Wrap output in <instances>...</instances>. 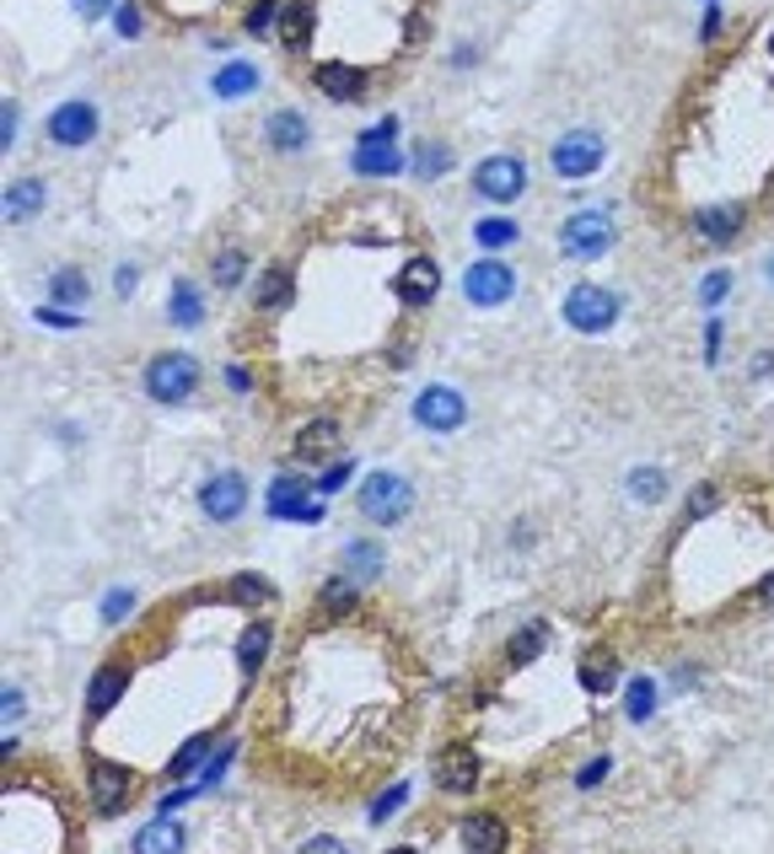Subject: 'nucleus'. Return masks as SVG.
I'll return each mask as SVG.
<instances>
[{"label": "nucleus", "mask_w": 774, "mask_h": 854, "mask_svg": "<svg viewBox=\"0 0 774 854\" xmlns=\"http://www.w3.org/2000/svg\"><path fill=\"white\" fill-rule=\"evenodd\" d=\"M435 785L447 795H468L479 785V758H473V747H447L441 758H435Z\"/></svg>", "instance_id": "2eb2a0df"}, {"label": "nucleus", "mask_w": 774, "mask_h": 854, "mask_svg": "<svg viewBox=\"0 0 774 854\" xmlns=\"http://www.w3.org/2000/svg\"><path fill=\"white\" fill-rule=\"evenodd\" d=\"M243 505H248V479L243 473H210L205 484H199V511L210 521H237L243 517Z\"/></svg>", "instance_id": "9b49d317"}, {"label": "nucleus", "mask_w": 774, "mask_h": 854, "mask_svg": "<svg viewBox=\"0 0 774 854\" xmlns=\"http://www.w3.org/2000/svg\"><path fill=\"white\" fill-rule=\"evenodd\" d=\"M559 247H565V258H576V264L602 258V253L614 247V215H608V210L565 215V226H559Z\"/></svg>", "instance_id": "7ed1b4c3"}, {"label": "nucleus", "mask_w": 774, "mask_h": 854, "mask_svg": "<svg viewBox=\"0 0 774 854\" xmlns=\"http://www.w3.org/2000/svg\"><path fill=\"white\" fill-rule=\"evenodd\" d=\"M743 205H705V210L694 215V232L699 237H711V243H732L737 232H743Z\"/></svg>", "instance_id": "a211bd4d"}, {"label": "nucleus", "mask_w": 774, "mask_h": 854, "mask_svg": "<svg viewBox=\"0 0 774 854\" xmlns=\"http://www.w3.org/2000/svg\"><path fill=\"white\" fill-rule=\"evenodd\" d=\"M129 608H135V591H125V586H114V591L102 597V618H108V624H125Z\"/></svg>", "instance_id": "4c0bfd02"}, {"label": "nucleus", "mask_w": 774, "mask_h": 854, "mask_svg": "<svg viewBox=\"0 0 774 854\" xmlns=\"http://www.w3.org/2000/svg\"><path fill=\"white\" fill-rule=\"evenodd\" d=\"M270 517L275 521H317L323 511L307 500V484H302L296 473H280L275 484H270Z\"/></svg>", "instance_id": "ddd939ff"}, {"label": "nucleus", "mask_w": 774, "mask_h": 854, "mask_svg": "<svg viewBox=\"0 0 774 854\" xmlns=\"http://www.w3.org/2000/svg\"><path fill=\"white\" fill-rule=\"evenodd\" d=\"M447 161H452V151H447L441 140H420V151H414L420 178H441V173H447Z\"/></svg>", "instance_id": "2f4dec72"}, {"label": "nucleus", "mask_w": 774, "mask_h": 854, "mask_svg": "<svg viewBox=\"0 0 774 854\" xmlns=\"http://www.w3.org/2000/svg\"><path fill=\"white\" fill-rule=\"evenodd\" d=\"M538 650H543V629L532 624V629H527L522 640H511V667H522V661H532Z\"/></svg>", "instance_id": "ea45409f"}, {"label": "nucleus", "mask_w": 774, "mask_h": 854, "mask_svg": "<svg viewBox=\"0 0 774 854\" xmlns=\"http://www.w3.org/2000/svg\"><path fill=\"white\" fill-rule=\"evenodd\" d=\"M243 269H248V258H243L237 247H226V253L216 258V285H221V291H232V285L243 279Z\"/></svg>", "instance_id": "e433bc0d"}, {"label": "nucleus", "mask_w": 774, "mask_h": 854, "mask_svg": "<svg viewBox=\"0 0 774 854\" xmlns=\"http://www.w3.org/2000/svg\"><path fill=\"white\" fill-rule=\"evenodd\" d=\"M253 296H258V306H285L291 302V279L285 275H258Z\"/></svg>", "instance_id": "c9c22d12"}, {"label": "nucleus", "mask_w": 774, "mask_h": 854, "mask_svg": "<svg viewBox=\"0 0 774 854\" xmlns=\"http://www.w3.org/2000/svg\"><path fill=\"white\" fill-rule=\"evenodd\" d=\"M270 146L275 151H307V140H312V124H307V114H296V108H280V114H270Z\"/></svg>", "instance_id": "f3484780"}, {"label": "nucleus", "mask_w": 774, "mask_h": 854, "mask_svg": "<svg viewBox=\"0 0 774 854\" xmlns=\"http://www.w3.org/2000/svg\"><path fill=\"white\" fill-rule=\"evenodd\" d=\"M178 844H184V833H178V823H173V817H161L156 827H146V833L135 838V850H140V854H151V850H178Z\"/></svg>", "instance_id": "c756f323"}, {"label": "nucleus", "mask_w": 774, "mask_h": 854, "mask_svg": "<svg viewBox=\"0 0 774 854\" xmlns=\"http://www.w3.org/2000/svg\"><path fill=\"white\" fill-rule=\"evenodd\" d=\"M726 291H732V275L721 269V275H711L705 285H699V302H705V306H721V302H726Z\"/></svg>", "instance_id": "a19ab883"}, {"label": "nucleus", "mask_w": 774, "mask_h": 854, "mask_svg": "<svg viewBox=\"0 0 774 854\" xmlns=\"http://www.w3.org/2000/svg\"><path fill=\"white\" fill-rule=\"evenodd\" d=\"M393 291H399V302L409 306H425L435 302V291H441V269H435V258H409L393 279Z\"/></svg>", "instance_id": "4468645a"}, {"label": "nucleus", "mask_w": 774, "mask_h": 854, "mask_svg": "<svg viewBox=\"0 0 774 854\" xmlns=\"http://www.w3.org/2000/svg\"><path fill=\"white\" fill-rule=\"evenodd\" d=\"M463 844L468 850H506V823L496 812H473V817H463Z\"/></svg>", "instance_id": "b1692460"}, {"label": "nucleus", "mask_w": 774, "mask_h": 854, "mask_svg": "<svg viewBox=\"0 0 774 854\" xmlns=\"http://www.w3.org/2000/svg\"><path fill=\"white\" fill-rule=\"evenodd\" d=\"M129 688V671L125 667H108V671H97L92 677V694H87V715H108L114 704H119V694Z\"/></svg>", "instance_id": "5701e85b"}, {"label": "nucleus", "mask_w": 774, "mask_h": 854, "mask_svg": "<svg viewBox=\"0 0 774 854\" xmlns=\"http://www.w3.org/2000/svg\"><path fill=\"white\" fill-rule=\"evenodd\" d=\"M656 715V683L650 677H635L629 683V720H650Z\"/></svg>", "instance_id": "72a5a7b5"}, {"label": "nucleus", "mask_w": 774, "mask_h": 854, "mask_svg": "<svg viewBox=\"0 0 774 854\" xmlns=\"http://www.w3.org/2000/svg\"><path fill=\"white\" fill-rule=\"evenodd\" d=\"M167 323H178V328H199L205 323V302H199V285L194 279H178L167 291Z\"/></svg>", "instance_id": "412c9836"}, {"label": "nucleus", "mask_w": 774, "mask_h": 854, "mask_svg": "<svg viewBox=\"0 0 774 854\" xmlns=\"http://www.w3.org/2000/svg\"><path fill=\"white\" fill-rule=\"evenodd\" d=\"M87 296H92V285H87V269H55L49 275V302H60V306H87Z\"/></svg>", "instance_id": "393cba45"}, {"label": "nucleus", "mask_w": 774, "mask_h": 854, "mask_svg": "<svg viewBox=\"0 0 774 854\" xmlns=\"http://www.w3.org/2000/svg\"><path fill=\"white\" fill-rule=\"evenodd\" d=\"M253 87H258V65H248V60H232L216 81H210V92L226 97V102H232V97H248Z\"/></svg>", "instance_id": "a878e982"}, {"label": "nucleus", "mask_w": 774, "mask_h": 854, "mask_svg": "<svg viewBox=\"0 0 774 854\" xmlns=\"http://www.w3.org/2000/svg\"><path fill=\"white\" fill-rule=\"evenodd\" d=\"M608 768H614V763H608V758H591L587 768H581V774H576V785H581V791H591V785H597V779H602V774H608Z\"/></svg>", "instance_id": "a18cd8bd"}, {"label": "nucleus", "mask_w": 774, "mask_h": 854, "mask_svg": "<svg viewBox=\"0 0 774 854\" xmlns=\"http://www.w3.org/2000/svg\"><path fill=\"white\" fill-rule=\"evenodd\" d=\"M264 650H270V624H253L248 635H243V671H258V661H264Z\"/></svg>", "instance_id": "f704fd0d"}, {"label": "nucleus", "mask_w": 774, "mask_h": 854, "mask_svg": "<svg viewBox=\"0 0 774 854\" xmlns=\"http://www.w3.org/2000/svg\"><path fill=\"white\" fill-rule=\"evenodd\" d=\"M70 6H76L81 17H102V11H108V0H70Z\"/></svg>", "instance_id": "de8ad7c7"}, {"label": "nucleus", "mask_w": 774, "mask_h": 854, "mask_svg": "<svg viewBox=\"0 0 774 854\" xmlns=\"http://www.w3.org/2000/svg\"><path fill=\"white\" fill-rule=\"evenodd\" d=\"M340 559H344V576L361 586V580H376V576H382V559H388V553L376 549L372 538H350Z\"/></svg>", "instance_id": "aec40b11"}, {"label": "nucleus", "mask_w": 774, "mask_h": 854, "mask_svg": "<svg viewBox=\"0 0 774 854\" xmlns=\"http://www.w3.org/2000/svg\"><path fill=\"white\" fill-rule=\"evenodd\" d=\"M114 28H119V38H135V32H140V6H119Z\"/></svg>", "instance_id": "c03bdc74"}, {"label": "nucleus", "mask_w": 774, "mask_h": 854, "mask_svg": "<svg viewBox=\"0 0 774 854\" xmlns=\"http://www.w3.org/2000/svg\"><path fill=\"white\" fill-rule=\"evenodd\" d=\"M473 194L490 205H517L527 194V161L522 156H484L473 167Z\"/></svg>", "instance_id": "39448f33"}, {"label": "nucleus", "mask_w": 774, "mask_h": 854, "mask_svg": "<svg viewBox=\"0 0 774 854\" xmlns=\"http://www.w3.org/2000/svg\"><path fill=\"white\" fill-rule=\"evenodd\" d=\"M414 511V484L403 479V473H372L366 484H361V517L372 521V527H399L403 517Z\"/></svg>", "instance_id": "f03ea898"}, {"label": "nucleus", "mask_w": 774, "mask_h": 854, "mask_svg": "<svg viewBox=\"0 0 774 854\" xmlns=\"http://www.w3.org/2000/svg\"><path fill=\"white\" fill-rule=\"evenodd\" d=\"M602 156H608L602 129H565L555 146H549V167H555V178H565V184H581V178H591L602 167Z\"/></svg>", "instance_id": "f257e3e1"}, {"label": "nucleus", "mask_w": 774, "mask_h": 854, "mask_svg": "<svg viewBox=\"0 0 774 854\" xmlns=\"http://www.w3.org/2000/svg\"><path fill=\"white\" fill-rule=\"evenodd\" d=\"M87 779H92L97 817H114L129 795H135V774H129L125 763H92V774H87Z\"/></svg>", "instance_id": "f8f14e48"}, {"label": "nucleus", "mask_w": 774, "mask_h": 854, "mask_svg": "<svg viewBox=\"0 0 774 854\" xmlns=\"http://www.w3.org/2000/svg\"><path fill=\"white\" fill-rule=\"evenodd\" d=\"M662 494H667V479H662V473H656V468H635V473H629V500H662Z\"/></svg>", "instance_id": "473e14b6"}, {"label": "nucleus", "mask_w": 774, "mask_h": 854, "mask_svg": "<svg viewBox=\"0 0 774 854\" xmlns=\"http://www.w3.org/2000/svg\"><path fill=\"white\" fill-rule=\"evenodd\" d=\"M226 597H232V602H243V608H258V602H270V597H275V586H270L264 576H237L232 586H226Z\"/></svg>", "instance_id": "c85d7f7f"}, {"label": "nucleus", "mask_w": 774, "mask_h": 854, "mask_svg": "<svg viewBox=\"0 0 774 854\" xmlns=\"http://www.w3.org/2000/svg\"><path fill=\"white\" fill-rule=\"evenodd\" d=\"M758 597H764V602H774V576L764 580V586H758Z\"/></svg>", "instance_id": "8fccbe9b"}, {"label": "nucleus", "mask_w": 774, "mask_h": 854, "mask_svg": "<svg viewBox=\"0 0 774 854\" xmlns=\"http://www.w3.org/2000/svg\"><path fill=\"white\" fill-rule=\"evenodd\" d=\"M194 387H199V361L194 355H156L151 366H146V393L156 397V403H188L194 397Z\"/></svg>", "instance_id": "20e7f679"}, {"label": "nucleus", "mask_w": 774, "mask_h": 854, "mask_svg": "<svg viewBox=\"0 0 774 854\" xmlns=\"http://www.w3.org/2000/svg\"><path fill=\"white\" fill-rule=\"evenodd\" d=\"M399 119H382L372 129H361V140H355V173L361 178H388V173H399Z\"/></svg>", "instance_id": "1a4fd4ad"}, {"label": "nucleus", "mask_w": 774, "mask_h": 854, "mask_svg": "<svg viewBox=\"0 0 774 854\" xmlns=\"http://www.w3.org/2000/svg\"><path fill=\"white\" fill-rule=\"evenodd\" d=\"M399 806H403V785H393V791H388V795H382V801L372 806V823H388Z\"/></svg>", "instance_id": "37998d69"}, {"label": "nucleus", "mask_w": 774, "mask_h": 854, "mask_svg": "<svg viewBox=\"0 0 774 854\" xmlns=\"http://www.w3.org/2000/svg\"><path fill=\"white\" fill-rule=\"evenodd\" d=\"M340 435H344V430L334 425V420H312V425L296 435V458H302V462H323L334 446H340Z\"/></svg>", "instance_id": "4be33fe9"}, {"label": "nucleus", "mask_w": 774, "mask_h": 854, "mask_svg": "<svg viewBox=\"0 0 774 854\" xmlns=\"http://www.w3.org/2000/svg\"><path fill=\"white\" fill-rule=\"evenodd\" d=\"M463 420H468V397L458 387H447V382L420 387V397H414V425L420 430L452 435V430H463Z\"/></svg>", "instance_id": "423d86ee"}, {"label": "nucleus", "mask_w": 774, "mask_h": 854, "mask_svg": "<svg viewBox=\"0 0 774 854\" xmlns=\"http://www.w3.org/2000/svg\"><path fill=\"white\" fill-rule=\"evenodd\" d=\"M463 296L473 306H506L517 296V269L506 258H473L463 269Z\"/></svg>", "instance_id": "6e6552de"}, {"label": "nucleus", "mask_w": 774, "mask_h": 854, "mask_svg": "<svg viewBox=\"0 0 774 854\" xmlns=\"http://www.w3.org/2000/svg\"><path fill=\"white\" fill-rule=\"evenodd\" d=\"M22 715V694L17 688H6V720H17Z\"/></svg>", "instance_id": "09e8293b"}, {"label": "nucleus", "mask_w": 774, "mask_h": 854, "mask_svg": "<svg viewBox=\"0 0 774 854\" xmlns=\"http://www.w3.org/2000/svg\"><path fill=\"white\" fill-rule=\"evenodd\" d=\"M43 205H49L43 178H17V184L6 188V199H0V210H6L11 226H22V220H32V215H43Z\"/></svg>", "instance_id": "dca6fc26"}, {"label": "nucleus", "mask_w": 774, "mask_h": 854, "mask_svg": "<svg viewBox=\"0 0 774 854\" xmlns=\"http://www.w3.org/2000/svg\"><path fill=\"white\" fill-rule=\"evenodd\" d=\"M565 323H570L576 334H602V328L619 323V296L602 291V285H576V291L565 296Z\"/></svg>", "instance_id": "0eeeda50"}, {"label": "nucleus", "mask_w": 774, "mask_h": 854, "mask_svg": "<svg viewBox=\"0 0 774 854\" xmlns=\"http://www.w3.org/2000/svg\"><path fill=\"white\" fill-rule=\"evenodd\" d=\"M312 81H317L329 97H344V102L366 97V70H355V65H317Z\"/></svg>", "instance_id": "6ab92c4d"}, {"label": "nucleus", "mask_w": 774, "mask_h": 854, "mask_svg": "<svg viewBox=\"0 0 774 854\" xmlns=\"http://www.w3.org/2000/svg\"><path fill=\"white\" fill-rule=\"evenodd\" d=\"M49 140L55 146H65V151H76V146H92L97 140V108L87 102V97H76V102H60L55 114H49Z\"/></svg>", "instance_id": "9d476101"}, {"label": "nucleus", "mask_w": 774, "mask_h": 854, "mask_svg": "<svg viewBox=\"0 0 774 854\" xmlns=\"http://www.w3.org/2000/svg\"><path fill=\"white\" fill-rule=\"evenodd\" d=\"M275 11H280L275 0H258V6L248 11V32H270L275 28Z\"/></svg>", "instance_id": "79ce46f5"}, {"label": "nucleus", "mask_w": 774, "mask_h": 854, "mask_svg": "<svg viewBox=\"0 0 774 854\" xmlns=\"http://www.w3.org/2000/svg\"><path fill=\"white\" fill-rule=\"evenodd\" d=\"M205 753H210V736H194V742H188L184 753L173 758V768H167V774H173V779H178V774H188V768H194V763L205 758Z\"/></svg>", "instance_id": "58836bf2"}, {"label": "nucleus", "mask_w": 774, "mask_h": 854, "mask_svg": "<svg viewBox=\"0 0 774 854\" xmlns=\"http://www.w3.org/2000/svg\"><path fill=\"white\" fill-rule=\"evenodd\" d=\"M307 32H312L307 6H285V17H280V43H285V49H307Z\"/></svg>", "instance_id": "bb28decb"}, {"label": "nucleus", "mask_w": 774, "mask_h": 854, "mask_svg": "<svg viewBox=\"0 0 774 854\" xmlns=\"http://www.w3.org/2000/svg\"><path fill=\"white\" fill-rule=\"evenodd\" d=\"M770 55H774V32H770Z\"/></svg>", "instance_id": "603ef678"}, {"label": "nucleus", "mask_w": 774, "mask_h": 854, "mask_svg": "<svg viewBox=\"0 0 774 854\" xmlns=\"http://www.w3.org/2000/svg\"><path fill=\"white\" fill-rule=\"evenodd\" d=\"M344 479H350V462H344V468H329V473H323V484H317V489L329 494V489H340Z\"/></svg>", "instance_id": "49530a36"}, {"label": "nucleus", "mask_w": 774, "mask_h": 854, "mask_svg": "<svg viewBox=\"0 0 774 854\" xmlns=\"http://www.w3.org/2000/svg\"><path fill=\"white\" fill-rule=\"evenodd\" d=\"M517 237H522V232H517V220H479V226H473V243L490 247V253H500V247H517Z\"/></svg>", "instance_id": "cd10ccee"}, {"label": "nucleus", "mask_w": 774, "mask_h": 854, "mask_svg": "<svg viewBox=\"0 0 774 854\" xmlns=\"http://www.w3.org/2000/svg\"><path fill=\"white\" fill-rule=\"evenodd\" d=\"M764 279H770V285H774V253H770V258H764Z\"/></svg>", "instance_id": "3c124183"}, {"label": "nucleus", "mask_w": 774, "mask_h": 854, "mask_svg": "<svg viewBox=\"0 0 774 854\" xmlns=\"http://www.w3.org/2000/svg\"><path fill=\"white\" fill-rule=\"evenodd\" d=\"M317 602H323V618H340V612H350V602H355V580H350V576L329 580Z\"/></svg>", "instance_id": "7c9ffc66"}]
</instances>
